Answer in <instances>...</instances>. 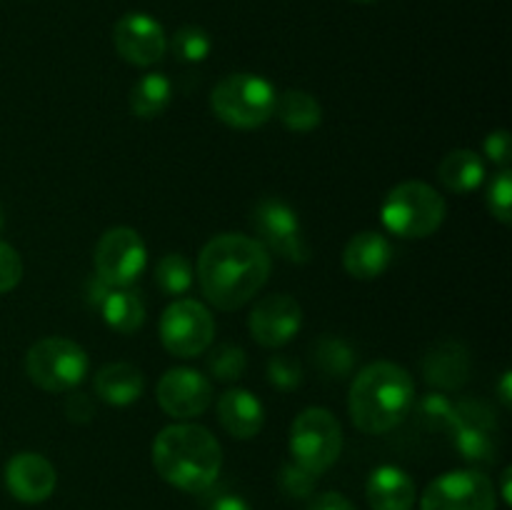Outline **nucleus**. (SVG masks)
<instances>
[{
  "mask_svg": "<svg viewBox=\"0 0 512 510\" xmlns=\"http://www.w3.org/2000/svg\"><path fill=\"white\" fill-rule=\"evenodd\" d=\"M270 253L243 233L215 235L198 258L203 295L218 310H238L268 283Z\"/></svg>",
  "mask_w": 512,
  "mask_h": 510,
  "instance_id": "1",
  "label": "nucleus"
},
{
  "mask_svg": "<svg viewBox=\"0 0 512 510\" xmlns=\"http://www.w3.org/2000/svg\"><path fill=\"white\" fill-rule=\"evenodd\" d=\"M153 465L173 488L183 493H203L218 480L223 448L203 425L175 423L160 430L155 438Z\"/></svg>",
  "mask_w": 512,
  "mask_h": 510,
  "instance_id": "2",
  "label": "nucleus"
},
{
  "mask_svg": "<svg viewBox=\"0 0 512 510\" xmlns=\"http://www.w3.org/2000/svg\"><path fill=\"white\" fill-rule=\"evenodd\" d=\"M413 405V375L390 360H378L363 368L350 385V418L355 428L368 435H383L398 428Z\"/></svg>",
  "mask_w": 512,
  "mask_h": 510,
  "instance_id": "3",
  "label": "nucleus"
},
{
  "mask_svg": "<svg viewBox=\"0 0 512 510\" xmlns=\"http://www.w3.org/2000/svg\"><path fill=\"white\" fill-rule=\"evenodd\" d=\"M448 205L445 198L428 183L405 180L395 185L383 200L380 218L393 235L400 238H428L443 225Z\"/></svg>",
  "mask_w": 512,
  "mask_h": 510,
  "instance_id": "4",
  "label": "nucleus"
},
{
  "mask_svg": "<svg viewBox=\"0 0 512 510\" xmlns=\"http://www.w3.org/2000/svg\"><path fill=\"white\" fill-rule=\"evenodd\" d=\"M275 100L278 93L268 80L253 73H235L215 85L210 108L230 128L253 130L273 118Z\"/></svg>",
  "mask_w": 512,
  "mask_h": 510,
  "instance_id": "5",
  "label": "nucleus"
},
{
  "mask_svg": "<svg viewBox=\"0 0 512 510\" xmlns=\"http://www.w3.org/2000/svg\"><path fill=\"white\" fill-rule=\"evenodd\" d=\"M88 353L68 338H43L25 355V373L48 393H73L88 375Z\"/></svg>",
  "mask_w": 512,
  "mask_h": 510,
  "instance_id": "6",
  "label": "nucleus"
},
{
  "mask_svg": "<svg viewBox=\"0 0 512 510\" xmlns=\"http://www.w3.org/2000/svg\"><path fill=\"white\" fill-rule=\"evenodd\" d=\"M343 450V428L325 408H305L290 428V453L295 463L315 475H323Z\"/></svg>",
  "mask_w": 512,
  "mask_h": 510,
  "instance_id": "7",
  "label": "nucleus"
},
{
  "mask_svg": "<svg viewBox=\"0 0 512 510\" xmlns=\"http://www.w3.org/2000/svg\"><path fill=\"white\" fill-rule=\"evenodd\" d=\"M215 320L200 300L178 298L160 318V340L175 358H195L213 345Z\"/></svg>",
  "mask_w": 512,
  "mask_h": 510,
  "instance_id": "8",
  "label": "nucleus"
},
{
  "mask_svg": "<svg viewBox=\"0 0 512 510\" xmlns=\"http://www.w3.org/2000/svg\"><path fill=\"white\" fill-rule=\"evenodd\" d=\"M93 258L98 280L110 288H128L143 275L148 265V248L138 230L118 225L100 235Z\"/></svg>",
  "mask_w": 512,
  "mask_h": 510,
  "instance_id": "9",
  "label": "nucleus"
},
{
  "mask_svg": "<svg viewBox=\"0 0 512 510\" xmlns=\"http://www.w3.org/2000/svg\"><path fill=\"white\" fill-rule=\"evenodd\" d=\"M255 233L263 243V248L273 250L280 258L290 263H308L310 250L305 243L303 225H300L298 213L280 198H263L255 203L253 215H250Z\"/></svg>",
  "mask_w": 512,
  "mask_h": 510,
  "instance_id": "10",
  "label": "nucleus"
},
{
  "mask_svg": "<svg viewBox=\"0 0 512 510\" xmlns=\"http://www.w3.org/2000/svg\"><path fill=\"white\" fill-rule=\"evenodd\" d=\"M498 493L480 470H453L425 488L420 510H495Z\"/></svg>",
  "mask_w": 512,
  "mask_h": 510,
  "instance_id": "11",
  "label": "nucleus"
},
{
  "mask_svg": "<svg viewBox=\"0 0 512 510\" xmlns=\"http://www.w3.org/2000/svg\"><path fill=\"white\" fill-rule=\"evenodd\" d=\"M453 445L470 465H493L498 458V418L483 400L455 403Z\"/></svg>",
  "mask_w": 512,
  "mask_h": 510,
  "instance_id": "12",
  "label": "nucleus"
},
{
  "mask_svg": "<svg viewBox=\"0 0 512 510\" xmlns=\"http://www.w3.org/2000/svg\"><path fill=\"white\" fill-rule=\"evenodd\" d=\"M113 45L120 58L138 68H150L160 63L168 50L165 30L153 15L148 13H128L115 23Z\"/></svg>",
  "mask_w": 512,
  "mask_h": 510,
  "instance_id": "13",
  "label": "nucleus"
},
{
  "mask_svg": "<svg viewBox=\"0 0 512 510\" xmlns=\"http://www.w3.org/2000/svg\"><path fill=\"white\" fill-rule=\"evenodd\" d=\"M158 403L170 418H198L213 403V383L200 370L173 368L160 378Z\"/></svg>",
  "mask_w": 512,
  "mask_h": 510,
  "instance_id": "14",
  "label": "nucleus"
},
{
  "mask_svg": "<svg viewBox=\"0 0 512 510\" xmlns=\"http://www.w3.org/2000/svg\"><path fill=\"white\" fill-rule=\"evenodd\" d=\"M250 333L263 348H283L285 343L300 333L303 325V310L300 303L290 295L278 293L258 300L250 313Z\"/></svg>",
  "mask_w": 512,
  "mask_h": 510,
  "instance_id": "15",
  "label": "nucleus"
},
{
  "mask_svg": "<svg viewBox=\"0 0 512 510\" xmlns=\"http://www.w3.org/2000/svg\"><path fill=\"white\" fill-rule=\"evenodd\" d=\"M58 485L53 463L38 453H18L5 465V488L20 503H43Z\"/></svg>",
  "mask_w": 512,
  "mask_h": 510,
  "instance_id": "16",
  "label": "nucleus"
},
{
  "mask_svg": "<svg viewBox=\"0 0 512 510\" xmlns=\"http://www.w3.org/2000/svg\"><path fill=\"white\" fill-rule=\"evenodd\" d=\"M390 263H393V245L375 230L353 235L343 250L345 273L358 280L380 278L390 268Z\"/></svg>",
  "mask_w": 512,
  "mask_h": 510,
  "instance_id": "17",
  "label": "nucleus"
},
{
  "mask_svg": "<svg viewBox=\"0 0 512 510\" xmlns=\"http://www.w3.org/2000/svg\"><path fill=\"white\" fill-rule=\"evenodd\" d=\"M365 495L373 510H413L415 480L398 465H380L370 473Z\"/></svg>",
  "mask_w": 512,
  "mask_h": 510,
  "instance_id": "18",
  "label": "nucleus"
},
{
  "mask_svg": "<svg viewBox=\"0 0 512 510\" xmlns=\"http://www.w3.org/2000/svg\"><path fill=\"white\" fill-rule=\"evenodd\" d=\"M423 373L430 385L440 390H460L470 378V358L465 345L443 340L433 345L423 360Z\"/></svg>",
  "mask_w": 512,
  "mask_h": 510,
  "instance_id": "19",
  "label": "nucleus"
},
{
  "mask_svg": "<svg viewBox=\"0 0 512 510\" xmlns=\"http://www.w3.org/2000/svg\"><path fill=\"white\" fill-rule=\"evenodd\" d=\"M218 418L233 438L250 440L263 430L265 410L253 393L243 388L225 390L218 400Z\"/></svg>",
  "mask_w": 512,
  "mask_h": 510,
  "instance_id": "20",
  "label": "nucleus"
},
{
  "mask_svg": "<svg viewBox=\"0 0 512 510\" xmlns=\"http://www.w3.org/2000/svg\"><path fill=\"white\" fill-rule=\"evenodd\" d=\"M143 390V373H140V368H135L130 363H110L105 368H100L98 375H95V395L108 405L125 408V405L140 400Z\"/></svg>",
  "mask_w": 512,
  "mask_h": 510,
  "instance_id": "21",
  "label": "nucleus"
},
{
  "mask_svg": "<svg viewBox=\"0 0 512 510\" xmlns=\"http://www.w3.org/2000/svg\"><path fill=\"white\" fill-rule=\"evenodd\" d=\"M440 183L450 190V193H473L483 185L485 180V163L475 150L460 148L453 150L443 158L438 168Z\"/></svg>",
  "mask_w": 512,
  "mask_h": 510,
  "instance_id": "22",
  "label": "nucleus"
},
{
  "mask_svg": "<svg viewBox=\"0 0 512 510\" xmlns=\"http://www.w3.org/2000/svg\"><path fill=\"white\" fill-rule=\"evenodd\" d=\"M100 313H103L108 328L123 335L138 333L145 323L143 298L130 288H110L105 298L100 300Z\"/></svg>",
  "mask_w": 512,
  "mask_h": 510,
  "instance_id": "23",
  "label": "nucleus"
},
{
  "mask_svg": "<svg viewBox=\"0 0 512 510\" xmlns=\"http://www.w3.org/2000/svg\"><path fill=\"white\" fill-rule=\"evenodd\" d=\"M280 123L293 133H313L323 123V108L315 100V95L305 90H288L275 100V113Z\"/></svg>",
  "mask_w": 512,
  "mask_h": 510,
  "instance_id": "24",
  "label": "nucleus"
},
{
  "mask_svg": "<svg viewBox=\"0 0 512 510\" xmlns=\"http://www.w3.org/2000/svg\"><path fill=\"white\" fill-rule=\"evenodd\" d=\"M173 100V85L163 73H145L130 90V110L135 118L153 120Z\"/></svg>",
  "mask_w": 512,
  "mask_h": 510,
  "instance_id": "25",
  "label": "nucleus"
},
{
  "mask_svg": "<svg viewBox=\"0 0 512 510\" xmlns=\"http://www.w3.org/2000/svg\"><path fill=\"white\" fill-rule=\"evenodd\" d=\"M313 360L325 378L343 380L345 375L353 373L355 363H358V355H355V350L350 348L345 340L325 335V338H320L318 343H315Z\"/></svg>",
  "mask_w": 512,
  "mask_h": 510,
  "instance_id": "26",
  "label": "nucleus"
},
{
  "mask_svg": "<svg viewBox=\"0 0 512 510\" xmlns=\"http://www.w3.org/2000/svg\"><path fill=\"white\" fill-rule=\"evenodd\" d=\"M193 278V265L180 253L163 255L155 265V283L165 295H175V298L185 295L193 288Z\"/></svg>",
  "mask_w": 512,
  "mask_h": 510,
  "instance_id": "27",
  "label": "nucleus"
},
{
  "mask_svg": "<svg viewBox=\"0 0 512 510\" xmlns=\"http://www.w3.org/2000/svg\"><path fill=\"white\" fill-rule=\"evenodd\" d=\"M170 48H173L175 58L183 63H203L213 50V40H210L208 30H203L200 25H183L175 30Z\"/></svg>",
  "mask_w": 512,
  "mask_h": 510,
  "instance_id": "28",
  "label": "nucleus"
},
{
  "mask_svg": "<svg viewBox=\"0 0 512 510\" xmlns=\"http://www.w3.org/2000/svg\"><path fill=\"white\" fill-rule=\"evenodd\" d=\"M245 368H248V358H245V350L240 345H218L208 358L210 375L215 380H223V383L243 378Z\"/></svg>",
  "mask_w": 512,
  "mask_h": 510,
  "instance_id": "29",
  "label": "nucleus"
},
{
  "mask_svg": "<svg viewBox=\"0 0 512 510\" xmlns=\"http://www.w3.org/2000/svg\"><path fill=\"white\" fill-rule=\"evenodd\" d=\"M418 418L423 420L428 428L445 430L453 433L455 428V403L445 398L443 393H430L423 400H418Z\"/></svg>",
  "mask_w": 512,
  "mask_h": 510,
  "instance_id": "30",
  "label": "nucleus"
},
{
  "mask_svg": "<svg viewBox=\"0 0 512 510\" xmlns=\"http://www.w3.org/2000/svg\"><path fill=\"white\" fill-rule=\"evenodd\" d=\"M488 210L503 225L512 223V175L510 168L493 175L488 185Z\"/></svg>",
  "mask_w": 512,
  "mask_h": 510,
  "instance_id": "31",
  "label": "nucleus"
},
{
  "mask_svg": "<svg viewBox=\"0 0 512 510\" xmlns=\"http://www.w3.org/2000/svg\"><path fill=\"white\" fill-rule=\"evenodd\" d=\"M315 483H318V475L298 463H288L278 475L280 490L290 498H308V495H313Z\"/></svg>",
  "mask_w": 512,
  "mask_h": 510,
  "instance_id": "32",
  "label": "nucleus"
},
{
  "mask_svg": "<svg viewBox=\"0 0 512 510\" xmlns=\"http://www.w3.org/2000/svg\"><path fill=\"white\" fill-rule=\"evenodd\" d=\"M268 380L278 390H295L303 383V365L290 355H273L268 360Z\"/></svg>",
  "mask_w": 512,
  "mask_h": 510,
  "instance_id": "33",
  "label": "nucleus"
},
{
  "mask_svg": "<svg viewBox=\"0 0 512 510\" xmlns=\"http://www.w3.org/2000/svg\"><path fill=\"white\" fill-rule=\"evenodd\" d=\"M23 278V260L13 245L0 240V295L10 293Z\"/></svg>",
  "mask_w": 512,
  "mask_h": 510,
  "instance_id": "34",
  "label": "nucleus"
},
{
  "mask_svg": "<svg viewBox=\"0 0 512 510\" xmlns=\"http://www.w3.org/2000/svg\"><path fill=\"white\" fill-rule=\"evenodd\" d=\"M485 155L493 160L495 165H500V170H505L510 165V133L505 128L493 130V133L485 138Z\"/></svg>",
  "mask_w": 512,
  "mask_h": 510,
  "instance_id": "35",
  "label": "nucleus"
},
{
  "mask_svg": "<svg viewBox=\"0 0 512 510\" xmlns=\"http://www.w3.org/2000/svg\"><path fill=\"white\" fill-rule=\"evenodd\" d=\"M65 415H68V420H73V423H88L95 415L93 400L85 393L68 395V400H65Z\"/></svg>",
  "mask_w": 512,
  "mask_h": 510,
  "instance_id": "36",
  "label": "nucleus"
},
{
  "mask_svg": "<svg viewBox=\"0 0 512 510\" xmlns=\"http://www.w3.org/2000/svg\"><path fill=\"white\" fill-rule=\"evenodd\" d=\"M308 510H358L343 493H320L315 495Z\"/></svg>",
  "mask_w": 512,
  "mask_h": 510,
  "instance_id": "37",
  "label": "nucleus"
},
{
  "mask_svg": "<svg viewBox=\"0 0 512 510\" xmlns=\"http://www.w3.org/2000/svg\"><path fill=\"white\" fill-rule=\"evenodd\" d=\"M208 510H250V505L243 498H238V495H223Z\"/></svg>",
  "mask_w": 512,
  "mask_h": 510,
  "instance_id": "38",
  "label": "nucleus"
},
{
  "mask_svg": "<svg viewBox=\"0 0 512 510\" xmlns=\"http://www.w3.org/2000/svg\"><path fill=\"white\" fill-rule=\"evenodd\" d=\"M510 380H512V375H510V373H503V383H500V398H503L505 405H512V398H510Z\"/></svg>",
  "mask_w": 512,
  "mask_h": 510,
  "instance_id": "39",
  "label": "nucleus"
},
{
  "mask_svg": "<svg viewBox=\"0 0 512 510\" xmlns=\"http://www.w3.org/2000/svg\"><path fill=\"white\" fill-rule=\"evenodd\" d=\"M510 475H512V470L510 468H505L503 470V500L505 503H512V495H510Z\"/></svg>",
  "mask_w": 512,
  "mask_h": 510,
  "instance_id": "40",
  "label": "nucleus"
},
{
  "mask_svg": "<svg viewBox=\"0 0 512 510\" xmlns=\"http://www.w3.org/2000/svg\"><path fill=\"white\" fill-rule=\"evenodd\" d=\"M3 223H5V213H3V208H0V228H3Z\"/></svg>",
  "mask_w": 512,
  "mask_h": 510,
  "instance_id": "41",
  "label": "nucleus"
},
{
  "mask_svg": "<svg viewBox=\"0 0 512 510\" xmlns=\"http://www.w3.org/2000/svg\"><path fill=\"white\" fill-rule=\"evenodd\" d=\"M355 3H363V5H368V3H378V0H355Z\"/></svg>",
  "mask_w": 512,
  "mask_h": 510,
  "instance_id": "42",
  "label": "nucleus"
}]
</instances>
